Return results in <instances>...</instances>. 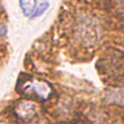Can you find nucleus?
I'll return each instance as SVG.
<instances>
[{
  "label": "nucleus",
  "instance_id": "1",
  "mask_svg": "<svg viewBox=\"0 0 124 124\" xmlns=\"http://www.w3.org/2000/svg\"><path fill=\"white\" fill-rule=\"evenodd\" d=\"M16 89L30 99L46 101L52 95V87L50 84L42 80H35L30 75H22L18 79Z\"/></svg>",
  "mask_w": 124,
  "mask_h": 124
},
{
  "label": "nucleus",
  "instance_id": "2",
  "mask_svg": "<svg viewBox=\"0 0 124 124\" xmlns=\"http://www.w3.org/2000/svg\"><path fill=\"white\" fill-rule=\"evenodd\" d=\"M16 114L22 118H31L33 117L36 113V105L32 101H22L18 103L16 106Z\"/></svg>",
  "mask_w": 124,
  "mask_h": 124
},
{
  "label": "nucleus",
  "instance_id": "3",
  "mask_svg": "<svg viewBox=\"0 0 124 124\" xmlns=\"http://www.w3.org/2000/svg\"><path fill=\"white\" fill-rule=\"evenodd\" d=\"M18 2H19V7L23 15L28 18L32 16V14L34 13L37 6V0H18Z\"/></svg>",
  "mask_w": 124,
  "mask_h": 124
},
{
  "label": "nucleus",
  "instance_id": "4",
  "mask_svg": "<svg viewBox=\"0 0 124 124\" xmlns=\"http://www.w3.org/2000/svg\"><path fill=\"white\" fill-rule=\"evenodd\" d=\"M50 8V2L49 1H44L42 2L39 6H36L35 10H34V13L32 14V16L30 17L31 19H34V18H37V17H41L42 15L45 14V11Z\"/></svg>",
  "mask_w": 124,
  "mask_h": 124
},
{
  "label": "nucleus",
  "instance_id": "5",
  "mask_svg": "<svg viewBox=\"0 0 124 124\" xmlns=\"http://www.w3.org/2000/svg\"><path fill=\"white\" fill-rule=\"evenodd\" d=\"M8 34V27L5 24H0V36H6Z\"/></svg>",
  "mask_w": 124,
  "mask_h": 124
},
{
  "label": "nucleus",
  "instance_id": "6",
  "mask_svg": "<svg viewBox=\"0 0 124 124\" xmlns=\"http://www.w3.org/2000/svg\"><path fill=\"white\" fill-rule=\"evenodd\" d=\"M0 124H2V123H0Z\"/></svg>",
  "mask_w": 124,
  "mask_h": 124
}]
</instances>
